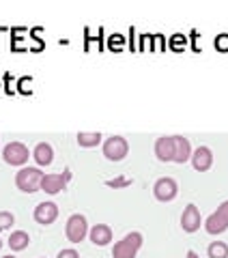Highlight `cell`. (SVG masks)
Segmentation results:
<instances>
[{
  "mask_svg": "<svg viewBox=\"0 0 228 258\" xmlns=\"http://www.w3.org/2000/svg\"><path fill=\"white\" fill-rule=\"evenodd\" d=\"M41 179H43V172L39 168H22V170L15 174V185L26 191V194H32V191H39L41 189Z\"/></svg>",
  "mask_w": 228,
  "mask_h": 258,
  "instance_id": "cell-1",
  "label": "cell"
},
{
  "mask_svg": "<svg viewBox=\"0 0 228 258\" xmlns=\"http://www.w3.org/2000/svg\"><path fill=\"white\" fill-rule=\"evenodd\" d=\"M140 245H142V235L140 232H129V235H125L117 245H114L112 256L114 258H136Z\"/></svg>",
  "mask_w": 228,
  "mask_h": 258,
  "instance_id": "cell-2",
  "label": "cell"
},
{
  "mask_svg": "<svg viewBox=\"0 0 228 258\" xmlns=\"http://www.w3.org/2000/svg\"><path fill=\"white\" fill-rule=\"evenodd\" d=\"M129 153V144L123 136H112L103 142V155L108 157L110 161H121L125 159V155Z\"/></svg>",
  "mask_w": 228,
  "mask_h": 258,
  "instance_id": "cell-3",
  "label": "cell"
},
{
  "mask_svg": "<svg viewBox=\"0 0 228 258\" xmlns=\"http://www.w3.org/2000/svg\"><path fill=\"white\" fill-rule=\"evenodd\" d=\"M205 228H207L209 235H219V232H224L228 228V200L217 207L215 213H211L207 217Z\"/></svg>",
  "mask_w": 228,
  "mask_h": 258,
  "instance_id": "cell-4",
  "label": "cell"
},
{
  "mask_svg": "<svg viewBox=\"0 0 228 258\" xmlns=\"http://www.w3.org/2000/svg\"><path fill=\"white\" fill-rule=\"evenodd\" d=\"M67 239L71 243H80V241H84V237L88 235V224H86V217L84 215H71L67 220Z\"/></svg>",
  "mask_w": 228,
  "mask_h": 258,
  "instance_id": "cell-5",
  "label": "cell"
},
{
  "mask_svg": "<svg viewBox=\"0 0 228 258\" xmlns=\"http://www.w3.org/2000/svg\"><path fill=\"white\" fill-rule=\"evenodd\" d=\"M153 194H155V198L159 203H170V200L177 198L179 185L175 179H170V176H161V179H157L155 185H153Z\"/></svg>",
  "mask_w": 228,
  "mask_h": 258,
  "instance_id": "cell-6",
  "label": "cell"
},
{
  "mask_svg": "<svg viewBox=\"0 0 228 258\" xmlns=\"http://www.w3.org/2000/svg\"><path fill=\"white\" fill-rule=\"evenodd\" d=\"M3 157H5L7 164H11V166H24L28 161L30 153L26 149V144H22V142H9L5 147V151H3Z\"/></svg>",
  "mask_w": 228,
  "mask_h": 258,
  "instance_id": "cell-7",
  "label": "cell"
},
{
  "mask_svg": "<svg viewBox=\"0 0 228 258\" xmlns=\"http://www.w3.org/2000/svg\"><path fill=\"white\" fill-rule=\"evenodd\" d=\"M71 179V172L69 170H65L63 174H43V179H41V189L45 194H59L63 191L65 187H67V181Z\"/></svg>",
  "mask_w": 228,
  "mask_h": 258,
  "instance_id": "cell-8",
  "label": "cell"
},
{
  "mask_svg": "<svg viewBox=\"0 0 228 258\" xmlns=\"http://www.w3.org/2000/svg\"><path fill=\"white\" fill-rule=\"evenodd\" d=\"M56 217H59V207L54 203H39L35 207V220L41 226H50Z\"/></svg>",
  "mask_w": 228,
  "mask_h": 258,
  "instance_id": "cell-9",
  "label": "cell"
},
{
  "mask_svg": "<svg viewBox=\"0 0 228 258\" xmlns=\"http://www.w3.org/2000/svg\"><path fill=\"white\" fill-rule=\"evenodd\" d=\"M155 155L159 161H173L175 157V136H161L155 142Z\"/></svg>",
  "mask_w": 228,
  "mask_h": 258,
  "instance_id": "cell-10",
  "label": "cell"
},
{
  "mask_svg": "<svg viewBox=\"0 0 228 258\" xmlns=\"http://www.w3.org/2000/svg\"><path fill=\"white\" fill-rule=\"evenodd\" d=\"M181 226L185 232H196L200 228V213L196 205H187L181 215Z\"/></svg>",
  "mask_w": 228,
  "mask_h": 258,
  "instance_id": "cell-11",
  "label": "cell"
},
{
  "mask_svg": "<svg viewBox=\"0 0 228 258\" xmlns=\"http://www.w3.org/2000/svg\"><path fill=\"white\" fill-rule=\"evenodd\" d=\"M192 164L200 172L209 170L211 164H213V153H211V149L209 147H198L196 151L192 153Z\"/></svg>",
  "mask_w": 228,
  "mask_h": 258,
  "instance_id": "cell-12",
  "label": "cell"
},
{
  "mask_svg": "<svg viewBox=\"0 0 228 258\" xmlns=\"http://www.w3.org/2000/svg\"><path fill=\"white\" fill-rule=\"evenodd\" d=\"M190 157H192L190 140L183 138V136H175V157H173V161H177V164H185Z\"/></svg>",
  "mask_w": 228,
  "mask_h": 258,
  "instance_id": "cell-13",
  "label": "cell"
},
{
  "mask_svg": "<svg viewBox=\"0 0 228 258\" xmlns=\"http://www.w3.org/2000/svg\"><path fill=\"white\" fill-rule=\"evenodd\" d=\"M88 235H91V241L95 245L101 247V245H108L112 241V228L110 226H105V224H95Z\"/></svg>",
  "mask_w": 228,
  "mask_h": 258,
  "instance_id": "cell-14",
  "label": "cell"
},
{
  "mask_svg": "<svg viewBox=\"0 0 228 258\" xmlns=\"http://www.w3.org/2000/svg\"><path fill=\"white\" fill-rule=\"evenodd\" d=\"M32 157H35V161L39 166H50L54 161V149L47 142H39L35 147V151H32Z\"/></svg>",
  "mask_w": 228,
  "mask_h": 258,
  "instance_id": "cell-15",
  "label": "cell"
},
{
  "mask_svg": "<svg viewBox=\"0 0 228 258\" xmlns=\"http://www.w3.org/2000/svg\"><path fill=\"white\" fill-rule=\"evenodd\" d=\"M30 243V237H28V232H24V230H15L11 232V237H9V247L13 249V252H20V249H26Z\"/></svg>",
  "mask_w": 228,
  "mask_h": 258,
  "instance_id": "cell-16",
  "label": "cell"
},
{
  "mask_svg": "<svg viewBox=\"0 0 228 258\" xmlns=\"http://www.w3.org/2000/svg\"><path fill=\"white\" fill-rule=\"evenodd\" d=\"M99 142H101V134L99 132H80L78 134V144L80 147L91 149V147H97Z\"/></svg>",
  "mask_w": 228,
  "mask_h": 258,
  "instance_id": "cell-17",
  "label": "cell"
},
{
  "mask_svg": "<svg viewBox=\"0 0 228 258\" xmlns=\"http://www.w3.org/2000/svg\"><path fill=\"white\" fill-rule=\"evenodd\" d=\"M207 254H209V258H228V245L224 241H213V243L209 245Z\"/></svg>",
  "mask_w": 228,
  "mask_h": 258,
  "instance_id": "cell-18",
  "label": "cell"
},
{
  "mask_svg": "<svg viewBox=\"0 0 228 258\" xmlns=\"http://www.w3.org/2000/svg\"><path fill=\"white\" fill-rule=\"evenodd\" d=\"M13 222H15L13 213H9V211H0V230L9 228V226H11Z\"/></svg>",
  "mask_w": 228,
  "mask_h": 258,
  "instance_id": "cell-19",
  "label": "cell"
},
{
  "mask_svg": "<svg viewBox=\"0 0 228 258\" xmlns=\"http://www.w3.org/2000/svg\"><path fill=\"white\" fill-rule=\"evenodd\" d=\"M132 183V179H112V181H105V185L110 187H125V185Z\"/></svg>",
  "mask_w": 228,
  "mask_h": 258,
  "instance_id": "cell-20",
  "label": "cell"
},
{
  "mask_svg": "<svg viewBox=\"0 0 228 258\" xmlns=\"http://www.w3.org/2000/svg\"><path fill=\"white\" fill-rule=\"evenodd\" d=\"M59 258H80V254L76 252V249H61Z\"/></svg>",
  "mask_w": 228,
  "mask_h": 258,
  "instance_id": "cell-21",
  "label": "cell"
},
{
  "mask_svg": "<svg viewBox=\"0 0 228 258\" xmlns=\"http://www.w3.org/2000/svg\"><path fill=\"white\" fill-rule=\"evenodd\" d=\"M187 258H200L196 252H194V249H190V252H187Z\"/></svg>",
  "mask_w": 228,
  "mask_h": 258,
  "instance_id": "cell-22",
  "label": "cell"
},
{
  "mask_svg": "<svg viewBox=\"0 0 228 258\" xmlns=\"http://www.w3.org/2000/svg\"><path fill=\"white\" fill-rule=\"evenodd\" d=\"M3 258H15V256H3Z\"/></svg>",
  "mask_w": 228,
  "mask_h": 258,
  "instance_id": "cell-23",
  "label": "cell"
},
{
  "mask_svg": "<svg viewBox=\"0 0 228 258\" xmlns=\"http://www.w3.org/2000/svg\"><path fill=\"white\" fill-rule=\"evenodd\" d=\"M0 247H3V241H0Z\"/></svg>",
  "mask_w": 228,
  "mask_h": 258,
  "instance_id": "cell-24",
  "label": "cell"
}]
</instances>
